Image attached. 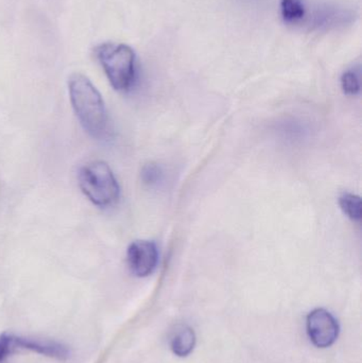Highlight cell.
I'll list each match as a JSON object with an SVG mask.
<instances>
[{"instance_id":"4","label":"cell","mask_w":362,"mask_h":363,"mask_svg":"<svg viewBox=\"0 0 362 363\" xmlns=\"http://www.w3.org/2000/svg\"><path fill=\"white\" fill-rule=\"evenodd\" d=\"M21 351L32 352L60 362L70 357L68 347L57 341L25 338L8 333L0 335V363H4L9 357Z\"/></svg>"},{"instance_id":"9","label":"cell","mask_w":362,"mask_h":363,"mask_svg":"<svg viewBox=\"0 0 362 363\" xmlns=\"http://www.w3.org/2000/svg\"><path fill=\"white\" fill-rule=\"evenodd\" d=\"M342 211L353 221H361L362 215L361 198L356 194H344L339 199Z\"/></svg>"},{"instance_id":"3","label":"cell","mask_w":362,"mask_h":363,"mask_svg":"<svg viewBox=\"0 0 362 363\" xmlns=\"http://www.w3.org/2000/svg\"><path fill=\"white\" fill-rule=\"evenodd\" d=\"M78 180L83 194L97 206H113L119 200L120 187L106 162L94 161L83 166Z\"/></svg>"},{"instance_id":"1","label":"cell","mask_w":362,"mask_h":363,"mask_svg":"<svg viewBox=\"0 0 362 363\" xmlns=\"http://www.w3.org/2000/svg\"><path fill=\"white\" fill-rule=\"evenodd\" d=\"M70 102L83 129L96 138L108 132V112L103 98L84 74H74L68 80Z\"/></svg>"},{"instance_id":"8","label":"cell","mask_w":362,"mask_h":363,"mask_svg":"<svg viewBox=\"0 0 362 363\" xmlns=\"http://www.w3.org/2000/svg\"><path fill=\"white\" fill-rule=\"evenodd\" d=\"M281 12L285 23H295L305 16V6L303 0H282Z\"/></svg>"},{"instance_id":"2","label":"cell","mask_w":362,"mask_h":363,"mask_svg":"<svg viewBox=\"0 0 362 363\" xmlns=\"http://www.w3.org/2000/svg\"><path fill=\"white\" fill-rule=\"evenodd\" d=\"M111 85L118 91H128L136 79V55L131 47L104 43L95 50Z\"/></svg>"},{"instance_id":"10","label":"cell","mask_w":362,"mask_h":363,"mask_svg":"<svg viewBox=\"0 0 362 363\" xmlns=\"http://www.w3.org/2000/svg\"><path fill=\"white\" fill-rule=\"evenodd\" d=\"M341 87L344 94L356 96L361 91V80L354 70H348L341 77Z\"/></svg>"},{"instance_id":"11","label":"cell","mask_w":362,"mask_h":363,"mask_svg":"<svg viewBox=\"0 0 362 363\" xmlns=\"http://www.w3.org/2000/svg\"><path fill=\"white\" fill-rule=\"evenodd\" d=\"M159 169L155 166L148 165L142 170V179L146 183H154L159 179Z\"/></svg>"},{"instance_id":"7","label":"cell","mask_w":362,"mask_h":363,"mask_svg":"<svg viewBox=\"0 0 362 363\" xmlns=\"http://www.w3.org/2000/svg\"><path fill=\"white\" fill-rule=\"evenodd\" d=\"M195 345V332L187 325L178 326L170 340L172 352L179 357H187L193 351Z\"/></svg>"},{"instance_id":"6","label":"cell","mask_w":362,"mask_h":363,"mask_svg":"<svg viewBox=\"0 0 362 363\" xmlns=\"http://www.w3.org/2000/svg\"><path fill=\"white\" fill-rule=\"evenodd\" d=\"M127 262L130 270L137 277L152 274L159 262V250L152 241L136 240L128 247Z\"/></svg>"},{"instance_id":"5","label":"cell","mask_w":362,"mask_h":363,"mask_svg":"<svg viewBox=\"0 0 362 363\" xmlns=\"http://www.w3.org/2000/svg\"><path fill=\"white\" fill-rule=\"evenodd\" d=\"M307 333L310 341L320 349L332 347L339 336V324L329 311H312L307 317Z\"/></svg>"}]
</instances>
